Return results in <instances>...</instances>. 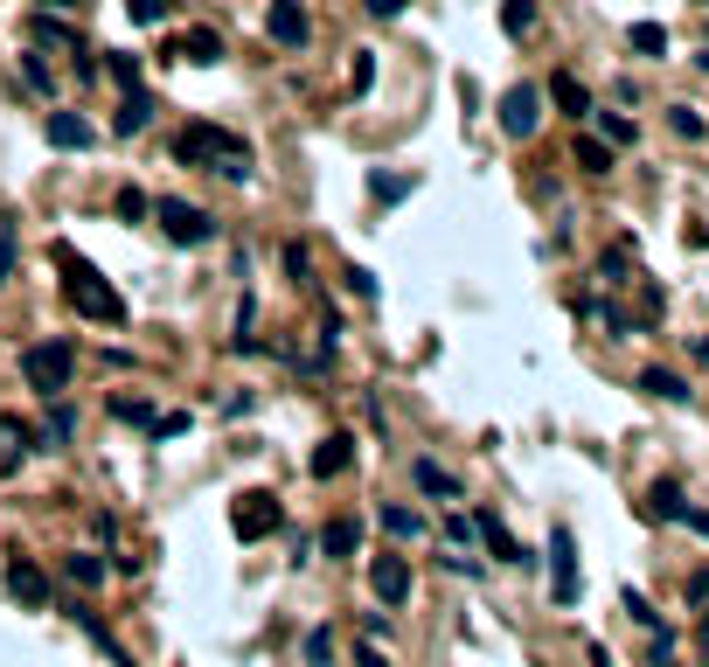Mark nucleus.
Listing matches in <instances>:
<instances>
[{
	"label": "nucleus",
	"instance_id": "f257e3e1",
	"mask_svg": "<svg viewBox=\"0 0 709 667\" xmlns=\"http://www.w3.org/2000/svg\"><path fill=\"white\" fill-rule=\"evenodd\" d=\"M56 265L70 271V278H63V292H70V306H77L84 320H98V327H126V299L112 292V278H98V271L70 251V244H56Z\"/></svg>",
	"mask_w": 709,
	"mask_h": 667
},
{
	"label": "nucleus",
	"instance_id": "f03ea898",
	"mask_svg": "<svg viewBox=\"0 0 709 667\" xmlns=\"http://www.w3.org/2000/svg\"><path fill=\"white\" fill-rule=\"evenodd\" d=\"M70 369H77V348H70V341H35V348H21V383H28L35 397H63V390H70Z\"/></svg>",
	"mask_w": 709,
	"mask_h": 667
},
{
	"label": "nucleus",
	"instance_id": "7ed1b4c3",
	"mask_svg": "<svg viewBox=\"0 0 709 667\" xmlns=\"http://www.w3.org/2000/svg\"><path fill=\"white\" fill-rule=\"evenodd\" d=\"M153 223H160V237L181 244V251H202V244L216 237V216L195 209V202H181V195H160V202H153Z\"/></svg>",
	"mask_w": 709,
	"mask_h": 667
},
{
	"label": "nucleus",
	"instance_id": "20e7f679",
	"mask_svg": "<svg viewBox=\"0 0 709 667\" xmlns=\"http://www.w3.org/2000/svg\"><path fill=\"white\" fill-rule=\"evenodd\" d=\"M230 146H237V133H223V126H209V119H188L181 133L167 139V153H174L181 167H216Z\"/></svg>",
	"mask_w": 709,
	"mask_h": 667
},
{
	"label": "nucleus",
	"instance_id": "39448f33",
	"mask_svg": "<svg viewBox=\"0 0 709 667\" xmlns=\"http://www.w3.org/2000/svg\"><path fill=\"white\" fill-rule=\"evenodd\" d=\"M285 508L279 494H265V487H251V494H237L230 501V529H237V542H265V535H279Z\"/></svg>",
	"mask_w": 709,
	"mask_h": 667
},
{
	"label": "nucleus",
	"instance_id": "423d86ee",
	"mask_svg": "<svg viewBox=\"0 0 709 667\" xmlns=\"http://www.w3.org/2000/svg\"><path fill=\"white\" fill-rule=\"evenodd\" d=\"M536 126H543V91H536V84H508V91H501V133L529 139Z\"/></svg>",
	"mask_w": 709,
	"mask_h": 667
},
{
	"label": "nucleus",
	"instance_id": "0eeeda50",
	"mask_svg": "<svg viewBox=\"0 0 709 667\" xmlns=\"http://www.w3.org/2000/svg\"><path fill=\"white\" fill-rule=\"evenodd\" d=\"M42 133H49V146H56V153H91V146H98V126H91L84 112H70V105H49Z\"/></svg>",
	"mask_w": 709,
	"mask_h": 667
},
{
	"label": "nucleus",
	"instance_id": "6e6552de",
	"mask_svg": "<svg viewBox=\"0 0 709 667\" xmlns=\"http://www.w3.org/2000/svg\"><path fill=\"white\" fill-rule=\"evenodd\" d=\"M369 591H376V605H390V612H397V605H411V563L383 549V556L369 563Z\"/></svg>",
	"mask_w": 709,
	"mask_h": 667
},
{
	"label": "nucleus",
	"instance_id": "1a4fd4ad",
	"mask_svg": "<svg viewBox=\"0 0 709 667\" xmlns=\"http://www.w3.org/2000/svg\"><path fill=\"white\" fill-rule=\"evenodd\" d=\"M7 598L14 605H49V570L35 556H7Z\"/></svg>",
	"mask_w": 709,
	"mask_h": 667
},
{
	"label": "nucleus",
	"instance_id": "9d476101",
	"mask_svg": "<svg viewBox=\"0 0 709 667\" xmlns=\"http://www.w3.org/2000/svg\"><path fill=\"white\" fill-rule=\"evenodd\" d=\"M265 35H272L279 49H306V42H313L306 7H299V0H272V7H265Z\"/></svg>",
	"mask_w": 709,
	"mask_h": 667
},
{
	"label": "nucleus",
	"instance_id": "9b49d317",
	"mask_svg": "<svg viewBox=\"0 0 709 667\" xmlns=\"http://www.w3.org/2000/svg\"><path fill=\"white\" fill-rule=\"evenodd\" d=\"M550 570H557V605H577V542H570V529H550Z\"/></svg>",
	"mask_w": 709,
	"mask_h": 667
},
{
	"label": "nucleus",
	"instance_id": "f8f14e48",
	"mask_svg": "<svg viewBox=\"0 0 709 667\" xmlns=\"http://www.w3.org/2000/svg\"><path fill=\"white\" fill-rule=\"evenodd\" d=\"M348 459H355V438H348V431H334V438H320V445H313L306 473H313V480H341V473H348Z\"/></svg>",
	"mask_w": 709,
	"mask_h": 667
},
{
	"label": "nucleus",
	"instance_id": "ddd939ff",
	"mask_svg": "<svg viewBox=\"0 0 709 667\" xmlns=\"http://www.w3.org/2000/svg\"><path fill=\"white\" fill-rule=\"evenodd\" d=\"M355 549H362V515H334V522L320 529V556H327V563H348Z\"/></svg>",
	"mask_w": 709,
	"mask_h": 667
},
{
	"label": "nucleus",
	"instance_id": "4468645a",
	"mask_svg": "<svg viewBox=\"0 0 709 667\" xmlns=\"http://www.w3.org/2000/svg\"><path fill=\"white\" fill-rule=\"evenodd\" d=\"M63 612H70V619L84 626V640H91V647H98V654H105V661H112V667H133V654H126V647H119V640L105 633V619H98L91 605H63Z\"/></svg>",
	"mask_w": 709,
	"mask_h": 667
},
{
	"label": "nucleus",
	"instance_id": "2eb2a0df",
	"mask_svg": "<svg viewBox=\"0 0 709 667\" xmlns=\"http://www.w3.org/2000/svg\"><path fill=\"white\" fill-rule=\"evenodd\" d=\"M473 529L487 535V549H494V563H536V556H529V549H522L515 535L501 529V515H494V508H480V515H473Z\"/></svg>",
	"mask_w": 709,
	"mask_h": 667
},
{
	"label": "nucleus",
	"instance_id": "dca6fc26",
	"mask_svg": "<svg viewBox=\"0 0 709 667\" xmlns=\"http://www.w3.org/2000/svg\"><path fill=\"white\" fill-rule=\"evenodd\" d=\"M167 56H181V63H223V35L216 28H188L181 42H167Z\"/></svg>",
	"mask_w": 709,
	"mask_h": 667
},
{
	"label": "nucleus",
	"instance_id": "f3484780",
	"mask_svg": "<svg viewBox=\"0 0 709 667\" xmlns=\"http://www.w3.org/2000/svg\"><path fill=\"white\" fill-rule=\"evenodd\" d=\"M153 112H160V105H153V91H119V119H112V126H119V133L133 139V133H146V126H153Z\"/></svg>",
	"mask_w": 709,
	"mask_h": 667
},
{
	"label": "nucleus",
	"instance_id": "a211bd4d",
	"mask_svg": "<svg viewBox=\"0 0 709 667\" xmlns=\"http://www.w3.org/2000/svg\"><path fill=\"white\" fill-rule=\"evenodd\" d=\"M63 577H70L77 591H105V556H91V549H70V556H63Z\"/></svg>",
	"mask_w": 709,
	"mask_h": 667
},
{
	"label": "nucleus",
	"instance_id": "6ab92c4d",
	"mask_svg": "<svg viewBox=\"0 0 709 667\" xmlns=\"http://www.w3.org/2000/svg\"><path fill=\"white\" fill-rule=\"evenodd\" d=\"M70 431H77V410H70V403L56 397V410H49V424L35 431V452H63V445H70Z\"/></svg>",
	"mask_w": 709,
	"mask_h": 667
},
{
	"label": "nucleus",
	"instance_id": "aec40b11",
	"mask_svg": "<svg viewBox=\"0 0 709 667\" xmlns=\"http://www.w3.org/2000/svg\"><path fill=\"white\" fill-rule=\"evenodd\" d=\"M411 480H418V494H431V501H459V480H452L438 459H418V466H411Z\"/></svg>",
	"mask_w": 709,
	"mask_h": 667
},
{
	"label": "nucleus",
	"instance_id": "412c9836",
	"mask_svg": "<svg viewBox=\"0 0 709 667\" xmlns=\"http://www.w3.org/2000/svg\"><path fill=\"white\" fill-rule=\"evenodd\" d=\"M640 390L661 397V403H689V383H682L675 369H640Z\"/></svg>",
	"mask_w": 709,
	"mask_h": 667
},
{
	"label": "nucleus",
	"instance_id": "4be33fe9",
	"mask_svg": "<svg viewBox=\"0 0 709 667\" xmlns=\"http://www.w3.org/2000/svg\"><path fill=\"white\" fill-rule=\"evenodd\" d=\"M550 98H557V105H564L570 119H584V112H591V91H584V84H577V77H570V70H557V77H550Z\"/></svg>",
	"mask_w": 709,
	"mask_h": 667
},
{
	"label": "nucleus",
	"instance_id": "5701e85b",
	"mask_svg": "<svg viewBox=\"0 0 709 667\" xmlns=\"http://www.w3.org/2000/svg\"><path fill=\"white\" fill-rule=\"evenodd\" d=\"M682 508H689V501H682V487H675V480H661V487L647 494V515H654V522H682Z\"/></svg>",
	"mask_w": 709,
	"mask_h": 667
},
{
	"label": "nucleus",
	"instance_id": "b1692460",
	"mask_svg": "<svg viewBox=\"0 0 709 667\" xmlns=\"http://www.w3.org/2000/svg\"><path fill=\"white\" fill-rule=\"evenodd\" d=\"M299 661L327 667V661H334V633H327V626H306V633H299Z\"/></svg>",
	"mask_w": 709,
	"mask_h": 667
},
{
	"label": "nucleus",
	"instance_id": "393cba45",
	"mask_svg": "<svg viewBox=\"0 0 709 667\" xmlns=\"http://www.w3.org/2000/svg\"><path fill=\"white\" fill-rule=\"evenodd\" d=\"M35 42H56V49H70V56H84V42H77V28H70V21H49V14H35Z\"/></svg>",
	"mask_w": 709,
	"mask_h": 667
},
{
	"label": "nucleus",
	"instance_id": "a878e982",
	"mask_svg": "<svg viewBox=\"0 0 709 667\" xmlns=\"http://www.w3.org/2000/svg\"><path fill=\"white\" fill-rule=\"evenodd\" d=\"M626 42H633L640 56H668V28H661V21H633V28H626Z\"/></svg>",
	"mask_w": 709,
	"mask_h": 667
},
{
	"label": "nucleus",
	"instance_id": "bb28decb",
	"mask_svg": "<svg viewBox=\"0 0 709 667\" xmlns=\"http://www.w3.org/2000/svg\"><path fill=\"white\" fill-rule=\"evenodd\" d=\"M105 70H112L119 91H140V56L133 49H105Z\"/></svg>",
	"mask_w": 709,
	"mask_h": 667
},
{
	"label": "nucleus",
	"instance_id": "cd10ccee",
	"mask_svg": "<svg viewBox=\"0 0 709 667\" xmlns=\"http://www.w3.org/2000/svg\"><path fill=\"white\" fill-rule=\"evenodd\" d=\"M21 84H28V91H35V98H56V70H49V63H42V56H35V49H28V56H21Z\"/></svg>",
	"mask_w": 709,
	"mask_h": 667
},
{
	"label": "nucleus",
	"instance_id": "c85d7f7f",
	"mask_svg": "<svg viewBox=\"0 0 709 667\" xmlns=\"http://www.w3.org/2000/svg\"><path fill=\"white\" fill-rule=\"evenodd\" d=\"M570 153H577V167H584V174H605V167H612V146H605V139H577V146H570Z\"/></svg>",
	"mask_w": 709,
	"mask_h": 667
},
{
	"label": "nucleus",
	"instance_id": "c756f323",
	"mask_svg": "<svg viewBox=\"0 0 709 667\" xmlns=\"http://www.w3.org/2000/svg\"><path fill=\"white\" fill-rule=\"evenodd\" d=\"M501 28L508 35H529L536 28V0H501Z\"/></svg>",
	"mask_w": 709,
	"mask_h": 667
},
{
	"label": "nucleus",
	"instance_id": "7c9ffc66",
	"mask_svg": "<svg viewBox=\"0 0 709 667\" xmlns=\"http://www.w3.org/2000/svg\"><path fill=\"white\" fill-rule=\"evenodd\" d=\"M126 14L140 28H160V21H174V0H126Z\"/></svg>",
	"mask_w": 709,
	"mask_h": 667
},
{
	"label": "nucleus",
	"instance_id": "2f4dec72",
	"mask_svg": "<svg viewBox=\"0 0 709 667\" xmlns=\"http://www.w3.org/2000/svg\"><path fill=\"white\" fill-rule=\"evenodd\" d=\"M112 417H119V424H153L160 410H153L146 397H112Z\"/></svg>",
	"mask_w": 709,
	"mask_h": 667
},
{
	"label": "nucleus",
	"instance_id": "473e14b6",
	"mask_svg": "<svg viewBox=\"0 0 709 667\" xmlns=\"http://www.w3.org/2000/svg\"><path fill=\"white\" fill-rule=\"evenodd\" d=\"M598 133H605V146H633V119H619V112H598Z\"/></svg>",
	"mask_w": 709,
	"mask_h": 667
},
{
	"label": "nucleus",
	"instance_id": "72a5a7b5",
	"mask_svg": "<svg viewBox=\"0 0 709 667\" xmlns=\"http://www.w3.org/2000/svg\"><path fill=\"white\" fill-rule=\"evenodd\" d=\"M369 195H376V202H404L411 181H397V174H369Z\"/></svg>",
	"mask_w": 709,
	"mask_h": 667
},
{
	"label": "nucleus",
	"instance_id": "f704fd0d",
	"mask_svg": "<svg viewBox=\"0 0 709 667\" xmlns=\"http://www.w3.org/2000/svg\"><path fill=\"white\" fill-rule=\"evenodd\" d=\"M119 216H126V223H146V216H153V202H146L140 188H119Z\"/></svg>",
	"mask_w": 709,
	"mask_h": 667
},
{
	"label": "nucleus",
	"instance_id": "c9c22d12",
	"mask_svg": "<svg viewBox=\"0 0 709 667\" xmlns=\"http://www.w3.org/2000/svg\"><path fill=\"white\" fill-rule=\"evenodd\" d=\"M383 529H390V535H418L425 522H418L411 508H383Z\"/></svg>",
	"mask_w": 709,
	"mask_h": 667
},
{
	"label": "nucleus",
	"instance_id": "e433bc0d",
	"mask_svg": "<svg viewBox=\"0 0 709 667\" xmlns=\"http://www.w3.org/2000/svg\"><path fill=\"white\" fill-rule=\"evenodd\" d=\"M376 84V63H369V49H355V70H348V91H369Z\"/></svg>",
	"mask_w": 709,
	"mask_h": 667
},
{
	"label": "nucleus",
	"instance_id": "4c0bfd02",
	"mask_svg": "<svg viewBox=\"0 0 709 667\" xmlns=\"http://www.w3.org/2000/svg\"><path fill=\"white\" fill-rule=\"evenodd\" d=\"M668 126H675V133H682V139H703V119H696L689 105H675V112H668Z\"/></svg>",
	"mask_w": 709,
	"mask_h": 667
},
{
	"label": "nucleus",
	"instance_id": "58836bf2",
	"mask_svg": "<svg viewBox=\"0 0 709 667\" xmlns=\"http://www.w3.org/2000/svg\"><path fill=\"white\" fill-rule=\"evenodd\" d=\"M279 258H285V271H292V278H299V285H313V278H306V251H299V244H285Z\"/></svg>",
	"mask_w": 709,
	"mask_h": 667
},
{
	"label": "nucleus",
	"instance_id": "ea45409f",
	"mask_svg": "<svg viewBox=\"0 0 709 667\" xmlns=\"http://www.w3.org/2000/svg\"><path fill=\"white\" fill-rule=\"evenodd\" d=\"M362 7H369V14H376V21H397V14H404V7H411V0H362Z\"/></svg>",
	"mask_w": 709,
	"mask_h": 667
},
{
	"label": "nucleus",
	"instance_id": "a19ab883",
	"mask_svg": "<svg viewBox=\"0 0 709 667\" xmlns=\"http://www.w3.org/2000/svg\"><path fill=\"white\" fill-rule=\"evenodd\" d=\"M14 278V230H0V285Z\"/></svg>",
	"mask_w": 709,
	"mask_h": 667
},
{
	"label": "nucleus",
	"instance_id": "79ce46f5",
	"mask_svg": "<svg viewBox=\"0 0 709 667\" xmlns=\"http://www.w3.org/2000/svg\"><path fill=\"white\" fill-rule=\"evenodd\" d=\"M682 522H689L696 535H709V515H703V508H682Z\"/></svg>",
	"mask_w": 709,
	"mask_h": 667
},
{
	"label": "nucleus",
	"instance_id": "37998d69",
	"mask_svg": "<svg viewBox=\"0 0 709 667\" xmlns=\"http://www.w3.org/2000/svg\"><path fill=\"white\" fill-rule=\"evenodd\" d=\"M355 667H390V661H383L376 647H355Z\"/></svg>",
	"mask_w": 709,
	"mask_h": 667
},
{
	"label": "nucleus",
	"instance_id": "c03bdc74",
	"mask_svg": "<svg viewBox=\"0 0 709 667\" xmlns=\"http://www.w3.org/2000/svg\"><path fill=\"white\" fill-rule=\"evenodd\" d=\"M696 63H703V70H709V49H703V56H696Z\"/></svg>",
	"mask_w": 709,
	"mask_h": 667
},
{
	"label": "nucleus",
	"instance_id": "a18cd8bd",
	"mask_svg": "<svg viewBox=\"0 0 709 667\" xmlns=\"http://www.w3.org/2000/svg\"><path fill=\"white\" fill-rule=\"evenodd\" d=\"M654 667H675V661H668V654H661V661H654Z\"/></svg>",
	"mask_w": 709,
	"mask_h": 667
},
{
	"label": "nucleus",
	"instance_id": "49530a36",
	"mask_svg": "<svg viewBox=\"0 0 709 667\" xmlns=\"http://www.w3.org/2000/svg\"><path fill=\"white\" fill-rule=\"evenodd\" d=\"M703 633H709V619H703Z\"/></svg>",
	"mask_w": 709,
	"mask_h": 667
}]
</instances>
